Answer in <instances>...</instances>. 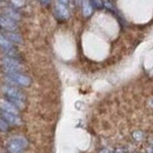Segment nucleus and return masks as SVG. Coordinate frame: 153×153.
Segmentation results:
<instances>
[{
	"label": "nucleus",
	"instance_id": "1",
	"mask_svg": "<svg viewBox=\"0 0 153 153\" xmlns=\"http://www.w3.org/2000/svg\"><path fill=\"white\" fill-rule=\"evenodd\" d=\"M5 80L11 86H22L28 87L32 84V79L30 76L21 74L19 72H6L5 73Z\"/></svg>",
	"mask_w": 153,
	"mask_h": 153
},
{
	"label": "nucleus",
	"instance_id": "2",
	"mask_svg": "<svg viewBox=\"0 0 153 153\" xmlns=\"http://www.w3.org/2000/svg\"><path fill=\"white\" fill-rule=\"evenodd\" d=\"M27 145H28V143H27L26 138L17 135V137L11 138V140L6 145V149H7L8 153H22L24 150L27 147Z\"/></svg>",
	"mask_w": 153,
	"mask_h": 153
},
{
	"label": "nucleus",
	"instance_id": "3",
	"mask_svg": "<svg viewBox=\"0 0 153 153\" xmlns=\"http://www.w3.org/2000/svg\"><path fill=\"white\" fill-rule=\"evenodd\" d=\"M1 65L5 68V72H19L22 70V65L20 61L16 58L11 57H2L1 58Z\"/></svg>",
	"mask_w": 153,
	"mask_h": 153
},
{
	"label": "nucleus",
	"instance_id": "4",
	"mask_svg": "<svg viewBox=\"0 0 153 153\" xmlns=\"http://www.w3.org/2000/svg\"><path fill=\"white\" fill-rule=\"evenodd\" d=\"M0 28L6 31V32H16L18 30V25L17 21L8 17H6L5 14L0 16Z\"/></svg>",
	"mask_w": 153,
	"mask_h": 153
},
{
	"label": "nucleus",
	"instance_id": "5",
	"mask_svg": "<svg viewBox=\"0 0 153 153\" xmlns=\"http://www.w3.org/2000/svg\"><path fill=\"white\" fill-rule=\"evenodd\" d=\"M1 90H2L5 97H7V98H16V99H20V100H25V96L20 92L18 88H16V86L4 85L1 87Z\"/></svg>",
	"mask_w": 153,
	"mask_h": 153
},
{
	"label": "nucleus",
	"instance_id": "6",
	"mask_svg": "<svg viewBox=\"0 0 153 153\" xmlns=\"http://www.w3.org/2000/svg\"><path fill=\"white\" fill-rule=\"evenodd\" d=\"M0 117L4 119V120H6L10 125H20L21 124V120H20L19 115L17 114H13V113H8V112H6V111H2V110H0Z\"/></svg>",
	"mask_w": 153,
	"mask_h": 153
},
{
	"label": "nucleus",
	"instance_id": "7",
	"mask_svg": "<svg viewBox=\"0 0 153 153\" xmlns=\"http://www.w3.org/2000/svg\"><path fill=\"white\" fill-rule=\"evenodd\" d=\"M0 110L6 111L8 113H13V114H19V108L16 107L11 101H8L7 99H0Z\"/></svg>",
	"mask_w": 153,
	"mask_h": 153
},
{
	"label": "nucleus",
	"instance_id": "8",
	"mask_svg": "<svg viewBox=\"0 0 153 153\" xmlns=\"http://www.w3.org/2000/svg\"><path fill=\"white\" fill-rule=\"evenodd\" d=\"M54 8H56V14H57V17L59 18V19L66 20L70 18V11H68L67 6H65V5L60 4L59 1H57Z\"/></svg>",
	"mask_w": 153,
	"mask_h": 153
},
{
	"label": "nucleus",
	"instance_id": "9",
	"mask_svg": "<svg viewBox=\"0 0 153 153\" xmlns=\"http://www.w3.org/2000/svg\"><path fill=\"white\" fill-rule=\"evenodd\" d=\"M81 11L85 18H88L93 13V6L90 0H81Z\"/></svg>",
	"mask_w": 153,
	"mask_h": 153
},
{
	"label": "nucleus",
	"instance_id": "10",
	"mask_svg": "<svg viewBox=\"0 0 153 153\" xmlns=\"http://www.w3.org/2000/svg\"><path fill=\"white\" fill-rule=\"evenodd\" d=\"M4 14H5L6 17L11 18V19L16 20V21L20 20V18H21L20 13L14 8V7H6V8H4Z\"/></svg>",
	"mask_w": 153,
	"mask_h": 153
},
{
	"label": "nucleus",
	"instance_id": "11",
	"mask_svg": "<svg viewBox=\"0 0 153 153\" xmlns=\"http://www.w3.org/2000/svg\"><path fill=\"white\" fill-rule=\"evenodd\" d=\"M2 34L8 39L12 44H21V42H22L21 36H19V34L16 33V32H5V33H2Z\"/></svg>",
	"mask_w": 153,
	"mask_h": 153
},
{
	"label": "nucleus",
	"instance_id": "12",
	"mask_svg": "<svg viewBox=\"0 0 153 153\" xmlns=\"http://www.w3.org/2000/svg\"><path fill=\"white\" fill-rule=\"evenodd\" d=\"M14 45L6 38L4 34H0V48L2 51H6V50H10V48H13Z\"/></svg>",
	"mask_w": 153,
	"mask_h": 153
},
{
	"label": "nucleus",
	"instance_id": "13",
	"mask_svg": "<svg viewBox=\"0 0 153 153\" xmlns=\"http://www.w3.org/2000/svg\"><path fill=\"white\" fill-rule=\"evenodd\" d=\"M8 130H10V124L0 117V132H8Z\"/></svg>",
	"mask_w": 153,
	"mask_h": 153
},
{
	"label": "nucleus",
	"instance_id": "14",
	"mask_svg": "<svg viewBox=\"0 0 153 153\" xmlns=\"http://www.w3.org/2000/svg\"><path fill=\"white\" fill-rule=\"evenodd\" d=\"M132 137H133L134 140H137V141H141L143 139H144V133L141 132V131H134L133 133H132Z\"/></svg>",
	"mask_w": 153,
	"mask_h": 153
},
{
	"label": "nucleus",
	"instance_id": "15",
	"mask_svg": "<svg viewBox=\"0 0 153 153\" xmlns=\"http://www.w3.org/2000/svg\"><path fill=\"white\" fill-rule=\"evenodd\" d=\"M11 4H12V7L20 8L25 5V0H11Z\"/></svg>",
	"mask_w": 153,
	"mask_h": 153
},
{
	"label": "nucleus",
	"instance_id": "16",
	"mask_svg": "<svg viewBox=\"0 0 153 153\" xmlns=\"http://www.w3.org/2000/svg\"><path fill=\"white\" fill-rule=\"evenodd\" d=\"M102 6L106 7L107 10H111V11H114V6L112 4L111 0H102Z\"/></svg>",
	"mask_w": 153,
	"mask_h": 153
},
{
	"label": "nucleus",
	"instance_id": "17",
	"mask_svg": "<svg viewBox=\"0 0 153 153\" xmlns=\"http://www.w3.org/2000/svg\"><path fill=\"white\" fill-rule=\"evenodd\" d=\"M90 1H91L92 6L96 7V8H101V7H104V6H102V0H90Z\"/></svg>",
	"mask_w": 153,
	"mask_h": 153
},
{
	"label": "nucleus",
	"instance_id": "18",
	"mask_svg": "<svg viewBox=\"0 0 153 153\" xmlns=\"http://www.w3.org/2000/svg\"><path fill=\"white\" fill-rule=\"evenodd\" d=\"M40 2L44 5V6H48L51 4V0H40Z\"/></svg>",
	"mask_w": 153,
	"mask_h": 153
},
{
	"label": "nucleus",
	"instance_id": "19",
	"mask_svg": "<svg viewBox=\"0 0 153 153\" xmlns=\"http://www.w3.org/2000/svg\"><path fill=\"white\" fill-rule=\"evenodd\" d=\"M60 4H62V5H65V6H68V4H70V1L71 0H58Z\"/></svg>",
	"mask_w": 153,
	"mask_h": 153
},
{
	"label": "nucleus",
	"instance_id": "20",
	"mask_svg": "<svg viewBox=\"0 0 153 153\" xmlns=\"http://www.w3.org/2000/svg\"><path fill=\"white\" fill-rule=\"evenodd\" d=\"M99 153H112L108 149H101L100 151H99Z\"/></svg>",
	"mask_w": 153,
	"mask_h": 153
},
{
	"label": "nucleus",
	"instance_id": "21",
	"mask_svg": "<svg viewBox=\"0 0 153 153\" xmlns=\"http://www.w3.org/2000/svg\"><path fill=\"white\" fill-rule=\"evenodd\" d=\"M113 153H125V152H124L121 149H117V150H114V151H113Z\"/></svg>",
	"mask_w": 153,
	"mask_h": 153
},
{
	"label": "nucleus",
	"instance_id": "22",
	"mask_svg": "<svg viewBox=\"0 0 153 153\" xmlns=\"http://www.w3.org/2000/svg\"><path fill=\"white\" fill-rule=\"evenodd\" d=\"M73 1H74V2H76V5H78V4H80V2H81V0H73Z\"/></svg>",
	"mask_w": 153,
	"mask_h": 153
},
{
	"label": "nucleus",
	"instance_id": "23",
	"mask_svg": "<svg viewBox=\"0 0 153 153\" xmlns=\"http://www.w3.org/2000/svg\"><path fill=\"white\" fill-rule=\"evenodd\" d=\"M152 106H153V100H152Z\"/></svg>",
	"mask_w": 153,
	"mask_h": 153
}]
</instances>
